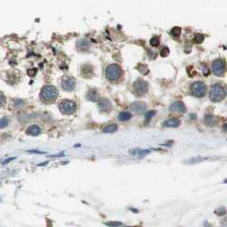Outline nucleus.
I'll use <instances>...</instances> for the list:
<instances>
[{"label":"nucleus","instance_id":"obj_16","mask_svg":"<svg viewBox=\"0 0 227 227\" xmlns=\"http://www.w3.org/2000/svg\"><path fill=\"white\" fill-rule=\"evenodd\" d=\"M132 114L131 113H129V112H126V111H124V112H121L120 115H119V120L121 121H129V120H131L132 119Z\"/></svg>","mask_w":227,"mask_h":227},{"label":"nucleus","instance_id":"obj_4","mask_svg":"<svg viewBox=\"0 0 227 227\" xmlns=\"http://www.w3.org/2000/svg\"><path fill=\"white\" fill-rule=\"evenodd\" d=\"M121 69L117 64H111L109 66H108V68L106 69V77L107 79L112 81L119 79V78L121 76Z\"/></svg>","mask_w":227,"mask_h":227},{"label":"nucleus","instance_id":"obj_17","mask_svg":"<svg viewBox=\"0 0 227 227\" xmlns=\"http://www.w3.org/2000/svg\"><path fill=\"white\" fill-rule=\"evenodd\" d=\"M117 129H118V127H117L116 124H110V125L104 127L103 132L106 133H112V132H115Z\"/></svg>","mask_w":227,"mask_h":227},{"label":"nucleus","instance_id":"obj_2","mask_svg":"<svg viewBox=\"0 0 227 227\" xmlns=\"http://www.w3.org/2000/svg\"><path fill=\"white\" fill-rule=\"evenodd\" d=\"M225 90L224 89V87L221 84H214L212 86L210 93H209V97L210 100L218 103V102H221L224 100V98L225 97Z\"/></svg>","mask_w":227,"mask_h":227},{"label":"nucleus","instance_id":"obj_5","mask_svg":"<svg viewBox=\"0 0 227 227\" xmlns=\"http://www.w3.org/2000/svg\"><path fill=\"white\" fill-rule=\"evenodd\" d=\"M190 90H191V93L193 95L196 97H202L206 95L207 87L206 84L202 81H196L195 83L191 84L190 86Z\"/></svg>","mask_w":227,"mask_h":227},{"label":"nucleus","instance_id":"obj_14","mask_svg":"<svg viewBox=\"0 0 227 227\" xmlns=\"http://www.w3.org/2000/svg\"><path fill=\"white\" fill-rule=\"evenodd\" d=\"M204 122H205V124H206L207 126L213 127V126L216 125L217 119L214 116H213V115H206L205 118H204Z\"/></svg>","mask_w":227,"mask_h":227},{"label":"nucleus","instance_id":"obj_11","mask_svg":"<svg viewBox=\"0 0 227 227\" xmlns=\"http://www.w3.org/2000/svg\"><path fill=\"white\" fill-rule=\"evenodd\" d=\"M98 106L100 108V109L105 113H109L112 110V104L109 101L105 98H102L98 102Z\"/></svg>","mask_w":227,"mask_h":227},{"label":"nucleus","instance_id":"obj_24","mask_svg":"<svg viewBox=\"0 0 227 227\" xmlns=\"http://www.w3.org/2000/svg\"><path fill=\"white\" fill-rule=\"evenodd\" d=\"M169 49L167 47H164L161 51V53H160V55L162 57H167L169 54Z\"/></svg>","mask_w":227,"mask_h":227},{"label":"nucleus","instance_id":"obj_6","mask_svg":"<svg viewBox=\"0 0 227 227\" xmlns=\"http://www.w3.org/2000/svg\"><path fill=\"white\" fill-rule=\"evenodd\" d=\"M133 90L137 96L145 95L148 91V84L143 79H137L133 84Z\"/></svg>","mask_w":227,"mask_h":227},{"label":"nucleus","instance_id":"obj_12","mask_svg":"<svg viewBox=\"0 0 227 227\" xmlns=\"http://www.w3.org/2000/svg\"><path fill=\"white\" fill-rule=\"evenodd\" d=\"M26 134L30 135V136H38L40 132H41V130H40V127L37 126V125H32L30 127L27 128L26 130Z\"/></svg>","mask_w":227,"mask_h":227},{"label":"nucleus","instance_id":"obj_29","mask_svg":"<svg viewBox=\"0 0 227 227\" xmlns=\"http://www.w3.org/2000/svg\"><path fill=\"white\" fill-rule=\"evenodd\" d=\"M128 227H129V226H128Z\"/></svg>","mask_w":227,"mask_h":227},{"label":"nucleus","instance_id":"obj_13","mask_svg":"<svg viewBox=\"0 0 227 227\" xmlns=\"http://www.w3.org/2000/svg\"><path fill=\"white\" fill-rule=\"evenodd\" d=\"M87 98L88 100L92 101V102H97L98 98H99V94L95 89L90 90L87 93Z\"/></svg>","mask_w":227,"mask_h":227},{"label":"nucleus","instance_id":"obj_23","mask_svg":"<svg viewBox=\"0 0 227 227\" xmlns=\"http://www.w3.org/2000/svg\"><path fill=\"white\" fill-rule=\"evenodd\" d=\"M150 44L154 46V47H157L159 46V44H160V38L157 37H155L152 38L151 39H150Z\"/></svg>","mask_w":227,"mask_h":227},{"label":"nucleus","instance_id":"obj_8","mask_svg":"<svg viewBox=\"0 0 227 227\" xmlns=\"http://www.w3.org/2000/svg\"><path fill=\"white\" fill-rule=\"evenodd\" d=\"M212 69L216 76H222L225 72V63L223 60H216L212 64Z\"/></svg>","mask_w":227,"mask_h":227},{"label":"nucleus","instance_id":"obj_3","mask_svg":"<svg viewBox=\"0 0 227 227\" xmlns=\"http://www.w3.org/2000/svg\"><path fill=\"white\" fill-rule=\"evenodd\" d=\"M59 109L62 112V114L66 115H71L76 112L77 106H76V103L73 101L63 100L59 104Z\"/></svg>","mask_w":227,"mask_h":227},{"label":"nucleus","instance_id":"obj_21","mask_svg":"<svg viewBox=\"0 0 227 227\" xmlns=\"http://www.w3.org/2000/svg\"><path fill=\"white\" fill-rule=\"evenodd\" d=\"M8 125H9V120H8V118L4 117V118L0 119V129H1V128H5V127H7Z\"/></svg>","mask_w":227,"mask_h":227},{"label":"nucleus","instance_id":"obj_22","mask_svg":"<svg viewBox=\"0 0 227 227\" xmlns=\"http://www.w3.org/2000/svg\"><path fill=\"white\" fill-rule=\"evenodd\" d=\"M204 40V35L201 33H196L195 36V41L198 44H201Z\"/></svg>","mask_w":227,"mask_h":227},{"label":"nucleus","instance_id":"obj_9","mask_svg":"<svg viewBox=\"0 0 227 227\" xmlns=\"http://www.w3.org/2000/svg\"><path fill=\"white\" fill-rule=\"evenodd\" d=\"M169 109L171 112H174V113H179V114H184L186 112V107L185 103L181 101L175 102L173 103H172Z\"/></svg>","mask_w":227,"mask_h":227},{"label":"nucleus","instance_id":"obj_18","mask_svg":"<svg viewBox=\"0 0 227 227\" xmlns=\"http://www.w3.org/2000/svg\"><path fill=\"white\" fill-rule=\"evenodd\" d=\"M155 111L153 110H150L148 111L146 114H145V124H148L149 122L150 121V120L155 116Z\"/></svg>","mask_w":227,"mask_h":227},{"label":"nucleus","instance_id":"obj_15","mask_svg":"<svg viewBox=\"0 0 227 227\" xmlns=\"http://www.w3.org/2000/svg\"><path fill=\"white\" fill-rule=\"evenodd\" d=\"M180 125V121L178 119H169L165 122V126L167 127H178Z\"/></svg>","mask_w":227,"mask_h":227},{"label":"nucleus","instance_id":"obj_10","mask_svg":"<svg viewBox=\"0 0 227 227\" xmlns=\"http://www.w3.org/2000/svg\"><path fill=\"white\" fill-rule=\"evenodd\" d=\"M131 107H132V110L134 111L136 114H143L147 109L146 104L143 102H135V103H132Z\"/></svg>","mask_w":227,"mask_h":227},{"label":"nucleus","instance_id":"obj_19","mask_svg":"<svg viewBox=\"0 0 227 227\" xmlns=\"http://www.w3.org/2000/svg\"><path fill=\"white\" fill-rule=\"evenodd\" d=\"M106 225H108L109 227H119L122 225V222L120 221H109L105 222Z\"/></svg>","mask_w":227,"mask_h":227},{"label":"nucleus","instance_id":"obj_1","mask_svg":"<svg viewBox=\"0 0 227 227\" xmlns=\"http://www.w3.org/2000/svg\"><path fill=\"white\" fill-rule=\"evenodd\" d=\"M58 97V90L53 85H45L40 91V99L44 103H52Z\"/></svg>","mask_w":227,"mask_h":227},{"label":"nucleus","instance_id":"obj_27","mask_svg":"<svg viewBox=\"0 0 227 227\" xmlns=\"http://www.w3.org/2000/svg\"><path fill=\"white\" fill-rule=\"evenodd\" d=\"M36 72H37V70L36 69H30V70H28L27 71V73H28V74L30 75V76H33V75H35V74H36Z\"/></svg>","mask_w":227,"mask_h":227},{"label":"nucleus","instance_id":"obj_25","mask_svg":"<svg viewBox=\"0 0 227 227\" xmlns=\"http://www.w3.org/2000/svg\"><path fill=\"white\" fill-rule=\"evenodd\" d=\"M6 102V98L5 95L0 91V106H3L5 103Z\"/></svg>","mask_w":227,"mask_h":227},{"label":"nucleus","instance_id":"obj_28","mask_svg":"<svg viewBox=\"0 0 227 227\" xmlns=\"http://www.w3.org/2000/svg\"><path fill=\"white\" fill-rule=\"evenodd\" d=\"M14 159H15V158H13V157H12V158L8 159V160H6V161H4V164L9 163V162H10V161H13V160H14Z\"/></svg>","mask_w":227,"mask_h":227},{"label":"nucleus","instance_id":"obj_7","mask_svg":"<svg viewBox=\"0 0 227 227\" xmlns=\"http://www.w3.org/2000/svg\"><path fill=\"white\" fill-rule=\"evenodd\" d=\"M62 88L66 91H71L75 88L76 86V80L74 77L71 76H64L61 81Z\"/></svg>","mask_w":227,"mask_h":227},{"label":"nucleus","instance_id":"obj_20","mask_svg":"<svg viewBox=\"0 0 227 227\" xmlns=\"http://www.w3.org/2000/svg\"><path fill=\"white\" fill-rule=\"evenodd\" d=\"M171 33L173 36H175V37H178V36H179L180 34H181V28H180L179 26H175V27H173L171 30Z\"/></svg>","mask_w":227,"mask_h":227},{"label":"nucleus","instance_id":"obj_26","mask_svg":"<svg viewBox=\"0 0 227 227\" xmlns=\"http://www.w3.org/2000/svg\"><path fill=\"white\" fill-rule=\"evenodd\" d=\"M202 66H203V68H202V70H203V74L204 75H208L209 74V69L207 67L206 64H202Z\"/></svg>","mask_w":227,"mask_h":227}]
</instances>
